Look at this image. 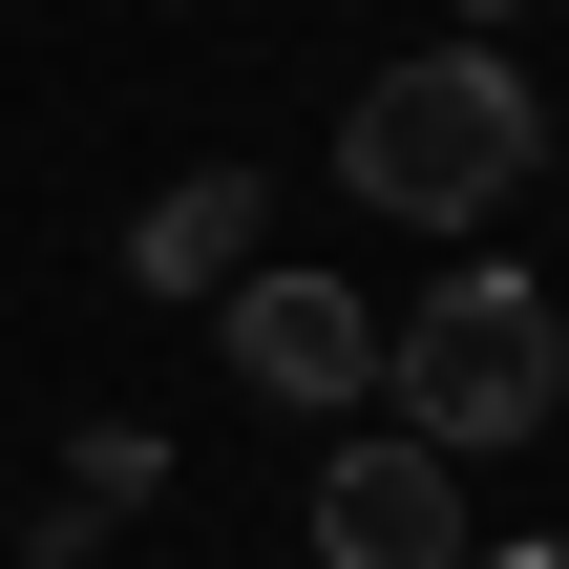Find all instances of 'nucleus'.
<instances>
[{
  "mask_svg": "<svg viewBox=\"0 0 569 569\" xmlns=\"http://www.w3.org/2000/svg\"><path fill=\"white\" fill-rule=\"evenodd\" d=\"M211 359H232L253 401H380V296H338V274L253 253V274L211 296Z\"/></svg>",
  "mask_w": 569,
  "mask_h": 569,
  "instance_id": "nucleus-3",
  "label": "nucleus"
},
{
  "mask_svg": "<svg viewBox=\"0 0 569 569\" xmlns=\"http://www.w3.org/2000/svg\"><path fill=\"white\" fill-rule=\"evenodd\" d=\"M148 486H169V443H148V422H84V465H63V507H42L21 549H42V569H84L127 507H148Z\"/></svg>",
  "mask_w": 569,
  "mask_h": 569,
  "instance_id": "nucleus-6",
  "label": "nucleus"
},
{
  "mask_svg": "<svg viewBox=\"0 0 569 569\" xmlns=\"http://www.w3.org/2000/svg\"><path fill=\"white\" fill-rule=\"evenodd\" d=\"M465 569H569V549H465Z\"/></svg>",
  "mask_w": 569,
  "mask_h": 569,
  "instance_id": "nucleus-8",
  "label": "nucleus"
},
{
  "mask_svg": "<svg viewBox=\"0 0 569 569\" xmlns=\"http://www.w3.org/2000/svg\"><path fill=\"white\" fill-rule=\"evenodd\" d=\"M380 401H401V443H443V465H486V443H528L569 401V338L528 274H443L422 317H380Z\"/></svg>",
  "mask_w": 569,
  "mask_h": 569,
  "instance_id": "nucleus-2",
  "label": "nucleus"
},
{
  "mask_svg": "<svg viewBox=\"0 0 569 569\" xmlns=\"http://www.w3.org/2000/svg\"><path fill=\"white\" fill-rule=\"evenodd\" d=\"M127 274H148V296H232V274H253V169H169V190L127 211Z\"/></svg>",
  "mask_w": 569,
  "mask_h": 569,
  "instance_id": "nucleus-5",
  "label": "nucleus"
},
{
  "mask_svg": "<svg viewBox=\"0 0 569 569\" xmlns=\"http://www.w3.org/2000/svg\"><path fill=\"white\" fill-rule=\"evenodd\" d=\"M443 21H465V42H486V21H528V0H443Z\"/></svg>",
  "mask_w": 569,
  "mask_h": 569,
  "instance_id": "nucleus-7",
  "label": "nucleus"
},
{
  "mask_svg": "<svg viewBox=\"0 0 569 569\" xmlns=\"http://www.w3.org/2000/svg\"><path fill=\"white\" fill-rule=\"evenodd\" d=\"M317 569H465V465L443 443H338L317 465Z\"/></svg>",
  "mask_w": 569,
  "mask_h": 569,
  "instance_id": "nucleus-4",
  "label": "nucleus"
},
{
  "mask_svg": "<svg viewBox=\"0 0 569 569\" xmlns=\"http://www.w3.org/2000/svg\"><path fill=\"white\" fill-rule=\"evenodd\" d=\"M528 169H549V106H528L507 42H422V63H380V84L338 106V190L401 211V232H465V211H507Z\"/></svg>",
  "mask_w": 569,
  "mask_h": 569,
  "instance_id": "nucleus-1",
  "label": "nucleus"
}]
</instances>
